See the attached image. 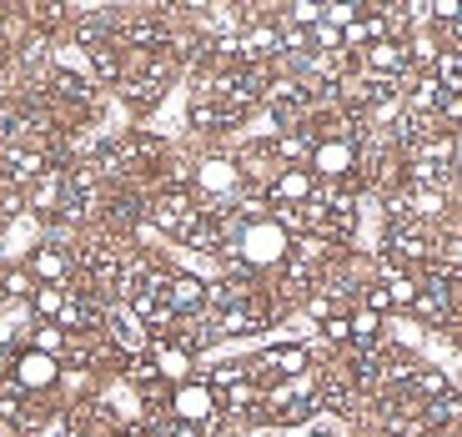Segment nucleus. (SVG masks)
Listing matches in <instances>:
<instances>
[{"label":"nucleus","mask_w":462,"mask_h":437,"mask_svg":"<svg viewBox=\"0 0 462 437\" xmlns=\"http://www.w3.org/2000/svg\"><path fill=\"white\" fill-rule=\"evenodd\" d=\"M236 256H242L252 272H262V266H282L291 256V237L277 227L272 217L262 221H242V237H236Z\"/></svg>","instance_id":"1"},{"label":"nucleus","mask_w":462,"mask_h":437,"mask_svg":"<svg viewBox=\"0 0 462 437\" xmlns=\"http://www.w3.org/2000/svg\"><path fill=\"white\" fill-rule=\"evenodd\" d=\"M197 217H201L197 191H156L146 201V221H151V227H162L166 237H176V242L186 237V227H191Z\"/></svg>","instance_id":"2"},{"label":"nucleus","mask_w":462,"mask_h":437,"mask_svg":"<svg viewBox=\"0 0 462 437\" xmlns=\"http://www.w3.org/2000/svg\"><path fill=\"white\" fill-rule=\"evenodd\" d=\"M307 172H312L322 186L352 181V176H357V141H346V136L317 141V151H312V162H307Z\"/></svg>","instance_id":"3"},{"label":"nucleus","mask_w":462,"mask_h":437,"mask_svg":"<svg viewBox=\"0 0 462 437\" xmlns=\"http://www.w3.org/2000/svg\"><path fill=\"white\" fill-rule=\"evenodd\" d=\"M171 417L176 423L211 427L221 417V397L207 387V382H181V387H171Z\"/></svg>","instance_id":"4"},{"label":"nucleus","mask_w":462,"mask_h":437,"mask_svg":"<svg viewBox=\"0 0 462 437\" xmlns=\"http://www.w3.org/2000/svg\"><path fill=\"white\" fill-rule=\"evenodd\" d=\"M11 382H15V387H25L31 397H41V392H51L60 382V362H56V357H46V352H35V347H21L15 362H11Z\"/></svg>","instance_id":"5"},{"label":"nucleus","mask_w":462,"mask_h":437,"mask_svg":"<svg viewBox=\"0 0 462 437\" xmlns=\"http://www.w3.org/2000/svg\"><path fill=\"white\" fill-rule=\"evenodd\" d=\"M106 342H111L116 352H126V357H141L151 347V332H146V322H141L136 311L121 302V307H106Z\"/></svg>","instance_id":"6"},{"label":"nucleus","mask_w":462,"mask_h":437,"mask_svg":"<svg viewBox=\"0 0 462 437\" xmlns=\"http://www.w3.org/2000/svg\"><path fill=\"white\" fill-rule=\"evenodd\" d=\"M317 176L307 172V166H282L277 176H272V186H266V207H307L317 196Z\"/></svg>","instance_id":"7"},{"label":"nucleus","mask_w":462,"mask_h":437,"mask_svg":"<svg viewBox=\"0 0 462 437\" xmlns=\"http://www.w3.org/2000/svg\"><path fill=\"white\" fill-rule=\"evenodd\" d=\"M186 121L197 131H207V136H221V131H231V126H242V116H231L226 106L211 96V86L201 81L197 86V96H191V111H186Z\"/></svg>","instance_id":"8"},{"label":"nucleus","mask_w":462,"mask_h":437,"mask_svg":"<svg viewBox=\"0 0 462 437\" xmlns=\"http://www.w3.org/2000/svg\"><path fill=\"white\" fill-rule=\"evenodd\" d=\"M25 272L35 276V287H66L70 282V252L60 242H41L25 262Z\"/></svg>","instance_id":"9"},{"label":"nucleus","mask_w":462,"mask_h":437,"mask_svg":"<svg viewBox=\"0 0 462 437\" xmlns=\"http://www.w3.org/2000/svg\"><path fill=\"white\" fill-rule=\"evenodd\" d=\"M166 307L176 311V317H201L207 311V282L191 272H171L166 276Z\"/></svg>","instance_id":"10"},{"label":"nucleus","mask_w":462,"mask_h":437,"mask_svg":"<svg viewBox=\"0 0 462 437\" xmlns=\"http://www.w3.org/2000/svg\"><path fill=\"white\" fill-rule=\"evenodd\" d=\"M197 186L207 196H221V207H231V191H242V172L226 156H207V162H197Z\"/></svg>","instance_id":"11"},{"label":"nucleus","mask_w":462,"mask_h":437,"mask_svg":"<svg viewBox=\"0 0 462 437\" xmlns=\"http://www.w3.org/2000/svg\"><path fill=\"white\" fill-rule=\"evenodd\" d=\"M362 70L377 81H402L407 76V41H377L362 51Z\"/></svg>","instance_id":"12"},{"label":"nucleus","mask_w":462,"mask_h":437,"mask_svg":"<svg viewBox=\"0 0 462 437\" xmlns=\"http://www.w3.org/2000/svg\"><path fill=\"white\" fill-rule=\"evenodd\" d=\"M151 362H156V372H162V382L166 387H181L186 382V372H191V352H181V347L171 342V337H166V342H151Z\"/></svg>","instance_id":"13"},{"label":"nucleus","mask_w":462,"mask_h":437,"mask_svg":"<svg viewBox=\"0 0 462 437\" xmlns=\"http://www.w3.org/2000/svg\"><path fill=\"white\" fill-rule=\"evenodd\" d=\"M402 392L412 397L417 407H428V403H442V397H448L452 387H448V377H442L438 367H417V372H412V382H407Z\"/></svg>","instance_id":"14"},{"label":"nucleus","mask_w":462,"mask_h":437,"mask_svg":"<svg viewBox=\"0 0 462 437\" xmlns=\"http://www.w3.org/2000/svg\"><path fill=\"white\" fill-rule=\"evenodd\" d=\"M346 322H352V347H357V352H377L382 347V317L377 311L357 307V311H346Z\"/></svg>","instance_id":"15"},{"label":"nucleus","mask_w":462,"mask_h":437,"mask_svg":"<svg viewBox=\"0 0 462 437\" xmlns=\"http://www.w3.org/2000/svg\"><path fill=\"white\" fill-rule=\"evenodd\" d=\"M272 146H277V162H312L317 136H312V126H297V131H282Z\"/></svg>","instance_id":"16"},{"label":"nucleus","mask_w":462,"mask_h":437,"mask_svg":"<svg viewBox=\"0 0 462 437\" xmlns=\"http://www.w3.org/2000/svg\"><path fill=\"white\" fill-rule=\"evenodd\" d=\"M25 347H35V352H46V357H56V362H60V357H66V347H70V337L60 332L56 322H35L31 327V342H25Z\"/></svg>","instance_id":"17"},{"label":"nucleus","mask_w":462,"mask_h":437,"mask_svg":"<svg viewBox=\"0 0 462 437\" xmlns=\"http://www.w3.org/2000/svg\"><path fill=\"white\" fill-rule=\"evenodd\" d=\"M66 302H70V292H66V287H35V297H31L35 322H56L60 311H66Z\"/></svg>","instance_id":"18"},{"label":"nucleus","mask_w":462,"mask_h":437,"mask_svg":"<svg viewBox=\"0 0 462 437\" xmlns=\"http://www.w3.org/2000/svg\"><path fill=\"white\" fill-rule=\"evenodd\" d=\"M246 377H252V372H246V362H217V367H211L201 382H207V387L221 397V392H231L236 382H246Z\"/></svg>","instance_id":"19"},{"label":"nucleus","mask_w":462,"mask_h":437,"mask_svg":"<svg viewBox=\"0 0 462 437\" xmlns=\"http://www.w3.org/2000/svg\"><path fill=\"white\" fill-rule=\"evenodd\" d=\"M287 25H297V31H317V25L327 21V5H317V0H297V5H287V15H282Z\"/></svg>","instance_id":"20"},{"label":"nucleus","mask_w":462,"mask_h":437,"mask_svg":"<svg viewBox=\"0 0 462 437\" xmlns=\"http://www.w3.org/2000/svg\"><path fill=\"white\" fill-rule=\"evenodd\" d=\"M21 15L35 25V35H46V31H56V25H66V21H70L66 5H31V11H21Z\"/></svg>","instance_id":"21"},{"label":"nucleus","mask_w":462,"mask_h":437,"mask_svg":"<svg viewBox=\"0 0 462 437\" xmlns=\"http://www.w3.org/2000/svg\"><path fill=\"white\" fill-rule=\"evenodd\" d=\"M35 297V276L25 266H11L5 272V302H31Z\"/></svg>","instance_id":"22"},{"label":"nucleus","mask_w":462,"mask_h":437,"mask_svg":"<svg viewBox=\"0 0 462 437\" xmlns=\"http://www.w3.org/2000/svg\"><path fill=\"white\" fill-rule=\"evenodd\" d=\"M362 307H367V311H377V317H387V311L397 307V302H393V292H387V282H367V287H362Z\"/></svg>","instance_id":"23"},{"label":"nucleus","mask_w":462,"mask_h":437,"mask_svg":"<svg viewBox=\"0 0 462 437\" xmlns=\"http://www.w3.org/2000/svg\"><path fill=\"white\" fill-rule=\"evenodd\" d=\"M438 121H442V131L462 126V91H448V96H442V106H438Z\"/></svg>","instance_id":"24"},{"label":"nucleus","mask_w":462,"mask_h":437,"mask_svg":"<svg viewBox=\"0 0 462 437\" xmlns=\"http://www.w3.org/2000/svg\"><path fill=\"white\" fill-rule=\"evenodd\" d=\"M5 272H11V266H5V256H0V282H5Z\"/></svg>","instance_id":"25"}]
</instances>
